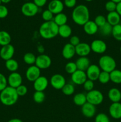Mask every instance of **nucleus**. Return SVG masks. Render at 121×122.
Wrapping results in <instances>:
<instances>
[{
    "instance_id": "nucleus-40",
    "label": "nucleus",
    "mask_w": 121,
    "mask_h": 122,
    "mask_svg": "<svg viewBox=\"0 0 121 122\" xmlns=\"http://www.w3.org/2000/svg\"><path fill=\"white\" fill-rule=\"evenodd\" d=\"M95 122H110L109 118L105 113H98L95 117Z\"/></svg>"
},
{
    "instance_id": "nucleus-14",
    "label": "nucleus",
    "mask_w": 121,
    "mask_h": 122,
    "mask_svg": "<svg viewBox=\"0 0 121 122\" xmlns=\"http://www.w3.org/2000/svg\"><path fill=\"white\" fill-rule=\"evenodd\" d=\"M87 80L85 71L77 70L71 75V81L74 84L77 85H81Z\"/></svg>"
},
{
    "instance_id": "nucleus-24",
    "label": "nucleus",
    "mask_w": 121,
    "mask_h": 122,
    "mask_svg": "<svg viewBox=\"0 0 121 122\" xmlns=\"http://www.w3.org/2000/svg\"><path fill=\"white\" fill-rule=\"evenodd\" d=\"M106 20L108 23L110 24L111 26H114L119 24L121 21V16L116 11L110 12L107 15Z\"/></svg>"
},
{
    "instance_id": "nucleus-3",
    "label": "nucleus",
    "mask_w": 121,
    "mask_h": 122,
    "mask_svg": "<svg viewBox=\"0 0 121 122\" xmlns=\"http://www.w3.org/2000/svg\"><path fill=\"white\" fill-rule=\"evenodd\" d=\"M19 96L16 89L11 86H7L0 93V101L6 106H11L18 101Z\"/></svg>"
},
{
    "instance_id": "nucleus-38",
    "label": "nucleus",
    "mask_w": 121,
    "mask_h": 122,
    "mask_svg": "<svg viewBox=\"0 0 121 122\" xmlns=\"http://www.w3.org/2000/svg\"><path fill=\"white\" fill-rule=\"evenodd\" d=\"M95 23L97 25V26H98V28L100 27H102V26L104 25L107 22L106 18L104 16L102 15H98L94 19Z\"/></svg>"
},
{
    "instance_id": "nucleus-19",
    "label": "nucleus",
    "mask_w": 121,
    "mask_h": 122,
    "mask_svg": "<svg viewBox=\"0 0 121 122\" xmlns=\"http://www.w3.org/2000/svg\"><path fill=\"white\" fill-rule=\"evenodd\" d=\"M96 112V106L87 102L81 107V113L87 118H91L95 115Z\"/></svg>"
},
{
    "instance_id": "nucleus-27",
    "label": "nucleus",
    "mask_w": 121,
    "mask_h": 122,
    "mask_svg": "<svg viewBox=\"0 0 121 122\" xmlns=\"http://www.w3.org/2000/svg\"><path fill=\"white\" fill-rule=\"evenodd\" d=\"M11 37L9 33L6 31H0V45L2 46L10 44Z\"/></svg>"
},
{
    "instance_id": "nucleus-2",
    "label": "nucleus",
    "mask_w": 121,
    "mask_h": 122,
    "mask_svg": "<svg viewBox=\"0 0 121 122\" xmlns=\"http://www.w3.org/2000/svg\"><path fill=\"white\" fill-rule=\"evenodd\" d=\"M59 26L52 20L45 21L39 28V34L45 39H51L55 38L58 35Z\"/></svg>"
},
{
    "instance_id": "nucleus-5",
    "label": "nucleus",
    "mask_w": 121,
    "mask_h": 122,
    "mask_svg": "<svg viewBox=\"0 0 121 122\" xmlns=\"http://www.w3.org/2000/svg\"><path fill=\"white\" fill-rule=\"evenodd\" d=\"M87 101L94 106H98L103 102L104 96L100 91L93 89L90 92H88L86 94Z\"/></svg>"
},
{
    "instance_id": "nucleus-43",
    "label": "nucleus",
    "mask_w": 121,
    "mask_h": 122,
    "mask_svg": "<svg viewBox=\"0 0 121 122\" xmlns=\"http://www.w3.org/2000/svg\"><path fill=\"white\" fill-rule=\"evenodd\" d=\"M83 87H84V89H85L86 91L90 92L91 91L93 90L94 89V84L93 81H91V80L87 79L85 82H84V84L83 85Z\"/></svg>"
},
{
    "instance_id": "nucleus-41",
    "label": "nucleus",
    "mask_w": 121,
    "mask_h": 122,
    "mask_svg": "<svg viewBox=\"0 0 121 122\" xmlns=\"http://www.w3.org/2000/svg\"><path fill=\"white\" fill-rule=\"evenodd\" d=\"M16 91L19 97H23L26 95V94L28 92V89H27V86L24 85H21L19 86V87L16 88Z\"/></svg>"
},
{
    "instance_id": "nucleus-7",
    "label": "nucleus",
    "mask_w": 121,
    "mask_h": 122,
    "mask_svg": "<svg viewBox=\"0 0 121 122\" xmlns=\"http://www.w3.org/2000/svg\"><path fill=\"white\" fill-rule=\"evenodd\" d=\"M52 64V60L51 57L46 54L39 55L36 57L35 62V66H36L40 69H46L50 67Z\"/></svg>"
},
{
    "instance_id": "nucleus-35",
    "label": "nucleus",
    "mask_w": 121,
    "mask_h": 122,
    "mask_svg": "<svg viewBox=\"0 0 121 122\" xmlns=\"http://www.w3.org/2000/svg\"><path fill=\"white\" fill-rule=\"evenodd\" d=\"M33 100L37 104L42 103L45 99V94L42 91H35L33 94Z\"/></svg>"
},
{
    "instance_id": "nucleus-6",
    "label": "nucleus",
    "mask_w": 121,
    "mask_h": 122,
    "mask_svg": "<svg viewBox=\"0 0 121 122\" xmlns=\"http://www.w3.org/2000/svg\"><path fill=\"white\" fill-rule=\"evenodd\" d=\"M22 14L26 17H33L37 14L39 7L34 2H27L24 4L21 8Z\"/></svg>"
},
{
    "instance_id": "nucleus-11",
    "label": "nucleus",
    "mask_w": 121,
    "mask_h": 122,
    "mask_svg": "<svg viewBox=\"0 0 121 122\" xmlns=\"http://www.w3.org/2000/svg\"><path fill=\"white\" fill-rule=\"evenodd\" d=\"M101 72V69L99 66L96 64H90L86 70V75L87 79L92 81H96L98 80V76Z\"/></svg>"
},
{
    "instance_id": "nucleus-18",
    "label": "nucleus",
    "mask_w": 121,
    "mask_h": 122,
    "mask_svg": "<svg viewBox=\"0 0 121 122\" xmlns=\"http://www.w3.org/2000/svg\"><path fill=\"white\" fill-rule=\"evenodd\" d=\"M109 112L110 116L115 119H121V103L113 102L110 106Z\"/></svg>"
},
{
    "instance_id": "nucleus-56",
    "label": "nucleus",
    "mask_w": 121,
    "mask_h": 122,
    "mask_svg": "<svg viewBox=\"0 0 121 122\" xmlns=\"http://www.w3.org/2000/svg\"><path fill=\"white\" fill-rule=\"evenodd\" d=\"M0 5H1V0H0Z\"/></svg>"
},
{
    "instance_id": "nucleus-20",
    "label": "nucleus",
    "mask_w": 121,
    "mask_h": 122,
    "mask_svg": "<svg viewBox=\"0 0 121 122\" xmlns=\"http://www.w3.org/2000/svg\"><path fill=\"white\" fill-rule=\"evenodd\" d=\"M75 54V47L70 44V43L65 44L63 47L62 54L63 57L65 59H71L74 57Z\"/></svg>"
},
{
    "instance_id": "nucleus-52",
    "label": "nucleus",
    "mask_w": 121,
    "mask_h": 122,
    "mask_svg": "<svg viewBox=\"0 0 121 122\" xmlns=\"http://www.w3.org/2000/svg\"><path fill=\"white\" fill-rule=\"evenodd\" d=\"M11 1V0H1V2H2V3H4V4L8 3V2H10Z\"/></svg>"
},
{
    "instance_id": "nucleus-8",
    "label": "nucleus",
    "mask_w": 121,
    "mask_h": 122,
    "mask_svg": "<svg viewBox=\"0 0 121 122\" xmlns=\"http://www.w3.org/2000/svg\"><path fill=\"white\" fill-rule=\"evenodd\" d=\"M51 86L56 89H62L66 84V80L64 76L60 74H55L50 79Z\"/></svg>"
},
{
    "instance_id": "nucleus-10",
    "label": "nucleus",
    "mask_w": 121,
    "mask_h": 122,
    "mask_svg": "<svg viewBox=\"0 0 121 122\" xmlns=\"http://www.w3.org/2000/svg\"><path fill=\"white\" fill-rule=\"evenodd\" d=\"M14 52H15V49L14 46L11 44H8L2 46L0 50V57L4 60L7 61L13 58Z\"/></svg>"
},
{
    "instance_id": "nucleus-50",
    "label": "nucleus",
    "mask_w": 121,
    "mask_h": 122,
    "mask_svg": "<svg viewBox=\"0 0 121 122\" xmlns=\"http://www.w3.org/2000/svg\"><path fill=\"white\" fill-rule=\"evenodd\" d=\"M8 122H23L20 119H17V118H14V119H11L9 120H8Z\"/></svg>"
},
{
    "instance_id": "nucleus-13",
    "label": "nucleus",
    "mask_w": 121,
    "mask_h": 122,
    "mask_svg": "<svg viewBox=\"0 0 121 122\" xmlns=\"http://www.w3.org/2000/svg\"><path fill=\"white\" fill-rule=\"evenodd\" d=\"M40 76V69L35 65L31 66L26 70V77L30 82H34Z\"/></svg>"
},
{
    "instance_id": "nucleus-36",
    "label": "nucleus",
    "mask_w": 121,
    "mask_h": 122,
    "mask_svg": "<svg viewBox=\"0 0 121 122\" xmlns=\"http://www.w3.org/2000/svg\"><path fill=\"white\" fill-rule=\"evenodd\" d=\"M98 80L100 82V83H102V84L107 83L110 81V73L106 72V71H102L100 73L99 76H98Z\"/></svg>"
},
{
    "instance_id": "nucleus-30",
    "label": "nucleus",
    "mask_w": 121,
    "mask_h": 122,
    "mask_svg": "<svg viewBox=\"0 0 121 122\" xmlns=\"http://www.w3.org/2000/svg\"><path fill=\"white\" fill-rule=\"evenodd\" d=\"M110 81L116 84L121 83V70L115 69L110 73Z\"/></svg>"
},
{
    "instance_id": "nucleus-45",
    "label": "nucleus",
    "mask_w": 121,
    "mask_h": 122,
    "mask_svg": "<svg viewBox=\"0 0 121 122\" xmlns=\"http://www.w3.org/2000/svg\"><path fill=\"white\" fill-rule=\"evenodd\" d=\"M8 14V10L3 5H0V19L5 18Z\"/></svg>"
},
{
    "instance_id": "nucleus-44",
    "label": "nucleus",
    "mask_w": 121,
    "mask_h": 122,
    "mask_svg": "<svg viewBox=\"0 0 121 122\" xmlns=\"http://www.w3.org/2000/svg\"><path fill=\"white\" fill-rule=\"evenodd\" d=\"M8 81L5 76L2 73H0V92L7 87Z\"/></svg>"
},
{
    "instance_id": "nucleus-34",
    "label": "nucleus",
    "mask_w": 121,
    "mask_h": 122,
    "mask_svg": "<svg viewBox=\"0 0 121 122\" xmlns=\"http://www.w3.org/2000/svg\"><path fill=\"white\" fill-rule=\"evenodd\" d=\"M62 92L64 95L66 96H70L74 93L75 88L74 85L70 83H66L64 86L62 88Z\"/></svg>"
},
{
    "instance_id": "nucleus-1",
    "label": "nucleus",
    "mask_w": 121,
    "mask_h": 122,
    "mask_svg": "<svg viewBox=\"0 0 121 122\" xmlns=\"http://www.w3.org/2000/svg\"><path fill=\"white\" fill-rule=\"evenodd\" d=\"M90 19V11L87 6L80 4L74 8L72 19L74 22L79 26H84Z\"/></svg>"
},
{
    "instance_id": "nucleus-46",
    "label": "nucleus",
    "mask_w": 121,
    "mask_h": 122,
    "mask_svg": "<svg viewBox=\"0 0 121 122\" xmlns=\"http://www.w3.org/2000/svg\"><path fill=\"white\" fill-rule=\"evenodd\" d=\"M79 43H80V39H79V37L77 36H72L70 38V44L73 45L75 47L77 46Z\"/></svg>"
},
{
    "instance_id": "nucleus-57",
    "label": "nucleus",
    "mask_w": 121,
    "mask_h": 122,
    "mask_svg": "<svg viewBox=\"0 0 121 122\" xmlns=\"http://www.w3.org/2000/svg\"><path fill=\"white\" fill-rule=\"evenodd\" d=\"M60 1H61V0H60Z\"/></svg>"
},
{
    "instance_id": "nucleus-25",
    "label": "nucleus",
    "mask_w": 121,
    "mask_h": 122,
    "mask_svg": "<svg viewBox=\"0 0 121 122\" xmlns=\"http://www.w3.org/2000/svg\"><path fill=\"white\" fill-rule=\"evenodd\" d=\"M72 34V29L67 24L59 26L58 35L63 38H68Z\"/></svg>"
},
{
    "instance_id": "nucleus-47",
    "label": "nucleus",
    "mask_w": 121,
    "mask_h": 122,
    "mask_svg": "<svg viewBox=\"0 0 121 122\" xmlns=\"http://www.w3.org/2000/svg\"><path fill=\"white\" fill-rule=\"evenodd\" d=\"M77 3V0H64V5L67 8H74Z\"/></svg>"
},
{
    "instance_id": "nucleus-28",
    "label": "nucleus",
    "mask_w": 121,
    "mask_h": 122,
    "mask_svg": "<svg viewBox=\"0 0 121 122\" xmlns=\"http://www.w3.org/2000/svg\"><path fill=\"white\" fill-rule=\"evenodd\" d=\"M53 21L58 26H60L66 25L68 21V17L66 14L63 13H60L58 14H56L55 16L53 18Z\"/></svg>"
},
{
    "instance_id": "nucleus-49",
    "label": "nucleus",
    "mask_w": 121,
    "mask_h": 122,
    "mask_svg": "<svg viewBox=\"0 0 121 122\" xmlns=\"http://www.w3.org/2000/svg\"><path fill=\"white\" fill-rule=\"evenodd\" d=\"M116 11L120 15V16H121V2H119L116 5Z\"/></svg>"
},
{
    "instance_id": "nucleus-26",
    "label": "nucleus",
    "mask_w": 121,
    "mask_h": 122,
    "mask_svg": "<svg viewBox=\"0 0 121 122\" xmlns=\"http://www.w3.org/2000/svg\"><path fill=\"white\" fill-rule=\"evenodd\" d=\"M73 102L76 106H82L85 104L87 101L86 95H85L83 93H78L75 94L74 96Z\"/></svg>"
},
{
    "instance_id": "nucleus-17",
    "label": "nucleus",
    "mask_w": 121,
    "mask_h": 122,
    "mask_svg": "<svg viewBox=\"0 0 121 122\" xmlns=\"http://www.w3.org/2000/svg\"><path fill=\"white\" fill-rule=\"evenodd\" d=\"M90 45L85 42H80L75 46L76 54L79 57H87L91 52Z\"/></svg>"
},
{
    "instance_id": "nucleus-9",
    "label": "nucleus",
    "mask_w": 121,
    "mask_h": 122,
    "mask_svg": "<svg viewBox=\"0 0 121 122\" xmlns=\"http://www.w3.org/2000/svg\"><path fill=\"white\" fill-rule=\"evenodd\" d=\"M91 50L94 53L102 54L105 52L107 50V45L101 39H95L90 44Z\"/></svg>"
},
{
    "instance_id": "nucleus-39",
    "label": "nucleus",
    "mask_w": 121,
    "mask_h": 122,
    "mask_svg": "<svg viewBox=\"0 0 121 122\" xmlns=\"http://www.w3.org/2000/svg\"><path fill=\"white\" fill-rule=\"evenodd\" d=\"M43 20H45V21H52L53 20V14L51 13L48 9L44 11L42 14Z\"/></svg>"
},
{
    "instance_id": "nucleus-22",
    "label": "nucleus",
    "mask_w": 121,
    "mask_h": 122,
    "mask_svg": "<svg viewBox=\"0 0 121 122\" xmlns=\"http://www.w3.org/2000/svg\"><path fill=\"white\" fill-rule=\"evenodd\" d=\"M77 69L81 71H86L90 66V61L87 57H80L76 60Z\"/></svg>"
},
{
    "instance_id": "nucleus-31",
    "label": "nucleus",
    "mask_w": 121,
    "mask_h": 122,
    "mask_svg": "<svg viewBox=\"0 0 121 122\" xmlns=\"http://www.w3.org/2000/svg\"><path fill=\"white\" fill-rule=\"evenodd\" d=\"M36 60V57L34 54L32 52H27L24 55L23 60L26 64L28 65H33L35 64Z\"/></svg>"
},
{
    "instance_id": "nucleus-4",
    "label": "nucleus",
    "mask_w": 121,
    "mask_h": 122,
    "mask_svg": "<svg viewBox=\"0 0 121 122\" xmlns=\"http://www.w3.org/2000/svg\"><path fill=\"white\" fill-rule=\"evenodd\" d=\"M98 66L102 71L110 73L113 70L116 69V61L111 56L105 55L100 58L98 60Z\"/></svg>"
},
{
    "instance_id": "nucleus-23",
    "label": "nucleus",
    "mask_w": 121,
    "mask_h": 122,
    "mask_svg": "<svg viewBox=\"0 0 121 122\" xmlns=\"http://www.w3.org/2000/svg\"><path fill=\"white\" fill-rule=\"evenodd\" d=\"M108 97L112 103L119 102L121 100V92L117 88H111L108 92Z\"/></svg>"
},
{
    "instance_id": "nucleus-54",
    "label": "nucleus",
    "mask_w": 121,
    "mask_h": 122,
    "mask_svg": "<svg viewBox=\"0 0 121 122\" xmlns=\"http://www.w3.org/2000/svg\"><path fill=\"white\" fill-rule=\"evenodd\" d=\"M85 1H88V2H90V1H93V0H85Z\"/></svg>"
},
{
    "instance_id": "nucleus-16",
    "label": "nucleus",
    "mask_w": 121,
    "mask_h": 122,
    "mask_svg": "<svg viewBox=\"0 0 121 122\" xmlns=\"http://www.w3.org/2000/svg\"><path fill=\"white\" fill-rule=\"evenodd\" d=\"M48 85V80L43 76H40L33 82V87L35 91L43 92L47 88Z\"/></svg>"
},
{
    "instance_id": "nucleus-48",
    "label": "nucleus",
    "mask_w": 121,
    "mask_h": 122,
    "mask_svg": "<svg viewBox=\"0 0 121 122\" xmlns=\"http://www.w3.org/2000/svg\"><path fill=\"white\" fill-rule=\"evenodd\" d=\"M47 0H33V2L38 7H43L46 4Z\"/></svg>"
},
{
    "instance_id": "nucleus-42",
    "label": "nucleus",
    "mask_w": 121,
    "mask_h": 122,
    "mask_svg": "<svg viewBox=\"0 0 121 122\" xmlns=\"http://www.w3.org/2000/svg\"><path fill=\"white\" fill-rule=\"evenodd\" d=\"M116 5L117 4H116L115 2L112 1H109L106 3L105 8L109 13L115 11L116 9Z\"/></svg>"
},
{
    "instance_id": "nucleus-33",
    "label": "nucleus",
    "mask_w": 121,
    "mask_h": 122,
    "mask_svg": "<svg viewBox=\"0 0 121 122\" xmlns=\"http://www.w3.org/2000/svg\"><path fill=\"white\" fill-rule=\"evenodd\" d=\"M112 35L116 40L121 41V25L118 24L116 26H113Z\"/></svg>"
},
{
    "instance_id": "nucleus-29",
    "label": "nucleus",
    "mask_w": 121,
    "mask_h": 122,
    "mask_svg": "<svg viewBox=\"0 0 121 122\" xmlns=\"http://www.w3.org/2000/svg\"><path fill=\"white\" fill-rule=\"evenodd\" d=\"M5 67L11 73L15 72L19 69V63L15 60L9 59L8 60L5 61Z\"/></svg>"
},
{
    "instance_id": "nucleus-12",
    "label": "nucleus",
    "mask_w": 121,
    "mask_h": 122,
    "mask_svg": "<svg viewBox=\"0 0 121 122\" xmlns=\"http://www.w3.org/2000/svg\"><path fill=\"white\" fill-rule=\"evenodd\" d=\"M8 84L9 86L16 89L17 87L22 85L23 78L21 75L17 72H13L8 77Z\"/></svg>"
},
{
    "instance_id": "nucleus-21",
    "label": "nucleus",
    "mask_w": 121,
    "mask_h": 122,
    "mask_svg": "<svg viewBox=\"0 0 121 122\" xmlns=\"http://www.w3.org/2000/svg\"><path fill=\"white\" fill-rule=\"evenodd\" d=\"M83 29L86 34L88 35H93L98 32V27L94 21L89 20L83 26Z\"/></svg>"
},
{
    "instance_id": "nucleus-53",
    "label": "nucleus",
    "mask_w": 121,
    "mask_h": 122,
    "mask_svg": "<svg viewBox=\"0 0 121 122\" xmlns=\"http://www.w3.org/2000/svg\"><path fill=\"white\" fill-rule=\"evenodd\" d=\"M110 1H113V2H115L116 4H117V3H119V2H121V0H110Z\"/></svg>"
},
{
    "instance_id": "nucleus-51",
    "label": "nucleus",
    "mask_w": 121,
    "mask_h": 122,
    "mask_svg": "<svg viewBox=\"0 0 121 122\" xmlns=\"http://www.w3.org/2000/svg\"><path fill=\"white\" fill-rule=\"evenodd\" d=\"M37 50L39 51V52H40V53H43V52H44V48L43 46H42V45H40V46H38L37 48Z\"/></svg>"
},
{
    "instance_id": "nucleus-15",
    "label": "nucleus",
    "mask_w": 121,
    "mask_h": 122,
    "mask_svg": "<svg viewBox=\"0 0 121 122\" xmlns=\"http://www.w3.org/2000/svg\"><path fill=\"white\" fill-rule=\"evenodd\" d=\"M64 4L60 0H52L48 4V10L53 14L62 13Z\"/></svg>"
},
{
    "instance_id": "nucleus-32",
    "label": "nucleus",
    "mask_w": 121,
    "mask_h": 122,
    "mask_svg": "<svg viewBox=\"0 0 121 122\" xmlns=\"http://www.w3.org/2000/svg\"><path fill=\"white\" fill-rule=\"evenodd\" d=\"M112 29L113 26H111L109 23H108L107 22H106L103 26L99 27L98 30H100V32L102 35L108 36L112 34Z\"/></svg>"
},
{
    "instance_id": "nucleus-55",
    "label": "nucleus",
    "mask_w": 121,
    "mask_h": 122,
    "mask_svg": "<svg viewBox=\"0 0 121 122\" xmlns=\"http://www.w3.org/2000/svg\"><path fill=\"white\" fill-rule=\"evenodd\" d=\"M120 51H121V46H120Z\"/></svg>"
},
{
    "instance_id": "nucleus-37",
    "label": "nucleus",
    "mask_w": 121,
    "mask_h": 122,
    "mask_svg": "<svg viewBox=\"0 0 121 122\" xmlns=\"http://www.w3.org/2000/svg\"><path fill=\"white\" fill-rule=\"evenodd\" d=\"M65 69L67 73L71 74V75L73 74L75 71H76L78 70L77 65L75 64V62L72 61L68 62V63H66L65 67Z\"/></svg>"
}]
</instances>
